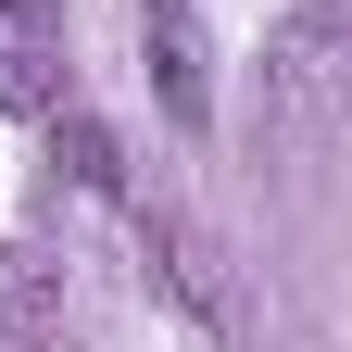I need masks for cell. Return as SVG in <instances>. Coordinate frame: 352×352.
Returning a JSON list of instances; mask_svg holds the SVG:
<instances>
[{
	"instance_id": "cell-1",
	"label": "cell",
	"mask_w": 352,
	"mask_h": 352,
	"mask_svg": "<svg viewBox=\"0 0 352 352\" xmlns=\"http://www.w3.org/2000/svg\"><path fill=\"white\" fill-rule=\"evenodd\" d=\"M151 88H164V113H176V126H214V88H201V25H189V0H151Z\"/></svg>"
},
{
	"instance_id": "cell-2",
	"label": "cell",
	"mask_w": 352,
	"mask_h": 352,
	"mask_svg": "<svg viewBox=\"0 0 352 352\" xmlns=\"http://www.w3.org/2000/svg\"><path fill=\"white\" fill-rule=\"evenodd\" d=\"M327 25H340V38H352V0H327Z\"/></svg>"
}]
</instances>
